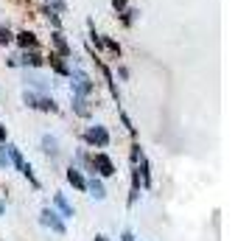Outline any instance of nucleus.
Instances as JSON below:
<instances>
[{
    "label": "nucleus",
    "instance_id": "f257e3e1",
    "mask_svg": "<svg viewBox=\"0 0 249 241\" xmlns=\"http://www.w3.org/2000/svg\"><path fill=\"white\" fill-rule=\"evenodd\" d=\"M92 166L98 168V174H104V177H109V174H115V166L112 160L107 157V154H95V160H92Z\"/></svg>",
    "mask_w": 249,
    "mask_h": 241
},
{
    "label": "nucleus",
    "instance_id": "f03ea898",
    "mask_svg": "<svg viewBox=\"0 0 249 241\" xmlns=\"http://www.w3.org/2000/svg\"><path fill=\"white\" fill-rule=\"evenodd\" d=\"M73 84H76V90H79V95H87V93H92V81L81 73V70H76L73 73Z\"/></svg>",
    "mask_w": 249,
    "mask_h": 241
},
{
    "label": "nucleus",
    "instance_id": "7ed1b4c3",
    "mask_svg": "<svg viewBox=\"0 0 249 241\" xmlns=\"http://www.w3.org/2000/svg\"><path fill=\"white\" fill-rule=\"evenodd\" d=\"M9 157H12V160H14V166H17V168H20V171H23L25 177H28V180H34V174H31V166H25L23 154H20V151L14 149V146H9Z\"/></svg>",
    "mask_w": 249,
    "mask_h": 241
},
{
    "label": "nucleus",
    "instance_id": "20e7f679",
    "mask_svg": "<svg viewBox=\"0 0 249 241\" xmlns=\"http://www.w3.org/2000/svg\"><path fill=\"white\" fill-rule=\"evenodd\" d=\"M87 140H90V143H98V146H107V143H109V135H107L104 127H92L90 132H87Z\"/></svg>",
    "mask_w": 249,
    "mask_h": 241
},
{
    "label": "nucleus",
    "instance_id": "39448f33",
    "mask_svg": "<svg viewBox=\"0 0 249 241\" xmlns=\"http://www.w3.org/2000/svg\"><path fill=\"white\" fill-rule=\"evenodd\" d=\"M42 224H48V227L53 230V233H59V236L65 233V224H62L56 219V213H51V210H42Z\"/></svg>",
    "mask_w": 249,
    "mask_h": 241
},
{
    "label": "nucleus",
    "instance_id": "423d86ee",
    "mask_svg": "<svg viewBox=\"0 0 249 241\" xmlns=\"http://www.w3.org/2000/svg\"><path fill=\"white\" fill-rule=\"evenodd\" d=\"M17 42H20L23 48H34V45H36V37L31 34V31H23V34L17 37Z\"/></svg>",
    "mask_w": 249,
    "mask_h": 241
},
{
    "label": "nucleus",
    "instance_id": "0eeeda50",
    "mask_svg": "<svg viewBox=\"0 0 249 241\" xmlns=\"http://www.w3.org/2000/svg\"><path fill=\"white\" fill-rule=\"evenodd\" d=\"M53 202H56V205H59V210H62L65 216H73V207L68 205V199H65V196H62V194H56V196H53Z\"/></svg>",
    "mask_w": 249,
    "mask_h": 241
},
{
    "label": "nucleus",
    "instance_id": "6e6552de",
    "mask_svg": "<svg viewBox=\"0 0 249 241\" xmlns=\"http://www.w3.org/2000/svg\"><path fill=\"white\" fill-rule=\"evenodd\" d=\"M53 45L59 48V54H62V56H68V54H70V48H68V42H65V37L59 34V31L53 34Z\"/></svg>",
    "mask_w": 249,
    "mask_h": 241
},
{
    "label": "nucleus",
    "instance_id": "1a4fd4ad",
    "mask_svg": "<svg viewBox=\"0 0 249 241\" xmlns=\"http://www.w3.org/2000/svg\"><path fill=\"white\" fill-rule=\"evenodd\" d=\"M73 107H76L79 115H90V107H87V101H84V95H76V98H73Z\"/></svg>",
    "mask_w": 249,
    "mask_h": 241
},
{
    "label": "nucleus",
    "instance_id": "9d476101",
    "mask_svg": "<svg viewBox=\"0 0 249 241\" xmlns=\"http://www.w3.org/2000/svg\"><path fill=\"white\" fill-rule=\"evenodd\" d=\"M68 180H70L73 185H76V188H87V183H84V177H81V174L76 171V168H70V171H68Z\"/></svg>",
    "mask_w": 249,
    "mask_h": 241
},
{
    "label": "nucleus",
    "instance_id": "9b49d317",
    "mask_svg": "<svg viewBox=\"0 0 249 241\" xmlns=\"http://www.w3.org/2000/svg\"><path fill=\"white\" fill-rule=\"evenodd\" d=\"M23 65H31V68H39V65H42V56H39V54H25V56H23Z\"/></svg>",
    "mask_w": 249,
    "mask_h": 241
},
{
    "label": "nucleus",
    "instance_id": "f8f14e48",
    "mask_svg": "<svg viewBox=\"0 0 249 241\" xmlns=\"http://www.w3.org/2000/svg\"><path fill=\"white\" fill-rule=\"evenodd\" d=\"M87 188L92 191V196H95V199H104V196H107V194H104V185H101V183H95V180H92Z\"/></svg>",
    "mask_w": 249,
    "mask_h": 241
},
{
    "label": "nucleus",
    "instance_id": "ddd939ff",
    "mask_svg": "<svg viewBox=\"0 0 249 241\" xmlns=\"http://www.w3.org/2000/svg\"><path fill=\"white\" fill-rule=\"evenodd\" d=\"M51 65H53V68H56L59 73H65V76H68V73H70V70H68V65L62 62V56H51Z\"/></svg>",
    "mask_w": 249,
    "mask_h": 241
},
{
    "label": "nucleus",
    "instance_id": "4468645a",
    "mask_svg": "<svg viewBox=\"0 0 249 241\" xmlns=\"http://www.w3.org/2000/svg\"><path fill=\"white\" fill-rule=\"evenodd\" d=\"M42 146H45V151L56 154V140H53V138H42Z\"/></svg>",
    "mask_w": 249,
    "mask_h": 241
},
{
    "label": "nucleus",
    "instance_id": "2eb2a0df",
    "mask_svg": "<svg viewBox=\"0 0 249 241\" xmlns=\"http://www.w3.org/2000/svg\"><path fill=\"white\" fill-rule=\"evenodd\" d=\"M12 42V31L9 28H0V45H9Z\"/></svg>",
    "mask_w": 249,
    "mask_h": 241
},
{
    "label": "nucleus",
    "instance_id": "dca6fc26",
    "mask_svg": "<svg viewBox=\"0 0 249 241\" xmlns=\"http://www.w3.org/2000/svg\"><path fill=\"white\" fill-rule=\"evenodd\" d=\"M36 107H39V110H51V112H53V110H56V104L51 101V98H42V101L36 104Z\"/></svg>",
    "mask_w": 249,
    "mask_h": 241
},
{
    "label": "nucleus",
    "instance_id": "f3484780",
    "mask_svg": "<svg viewBox=\"0 0 249 241\" xmlns=\"http://www.w3.org/2000/svg\"><path fill=\"white\" fill-rule=\"evenodd\" d=\"M112 6H115V12H121V9L126 6V0H112Z\"/></svg>",
    "mask_w": 249,
    "mask_h": 241
},
{
    "label": "nucleus",
    "instance_id": "a211bd4d",
    "mask_svg": "<svg viewBox=\"0 0 249 241\" xmlns=\"http://www.w3.org/2000/svg\"><path fill=\"white\" fill-rule=\"evenodd\" d=\"M0 163H3V166L9 163V157H6V151H0Z\"/></svg>",
    "mask_w": 249,
    "mask_h": 241
},
{
    "label": "nucleus",
    "instance_id": "6ab92c4d",
    "mask_svg": "<svg viewBox=\"0 0 249 241\" xmlns=\"http://www.w3.org/2000/svg\"><path fill=\"white\" fill-rule=\"evenodd\" d=\"M124 241H135L132 239V233H124Z\"/></svg>",
    "mask_w": 249,
    "mask_h": 241
},
{
    "label": "nucleus",
    "instance_id": "aec40b11",
    "mask_svg": "<svg viewBox=\"0 0 249 241\" xmlns=\"http://www.w3.org/2000/svg\"><path fill=\"white\" fill-rule=\"evenodd\" d=\"M0 140H6V129L0 127Z\"/></svg>",
    "mask_w": 249,
    "mask_h": 241
},
{
    "label": "nucleus",
    "instance_id": "412c9836",
    "mask_svg": "<svg viewBox=\"0 0 249 241\" xmlns=\"http://www.w3.org/2000/svg\"><path fill=\"white\" fill-rule=\"evenodd\" d=\"M95 241H104V239H95Z\"/></svg>",
    "mask_w": 249,
    "mask_h": 241
}]
</instances>
